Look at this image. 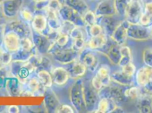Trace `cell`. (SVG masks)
Listing matches in <instances>:
<instances>
[{
	"label": "cell",
	"instance_id": "e575fe53",
	"mask_svg": "<svg viewBox=\"0 0 152 113\" xmlns=\"http://www.w3.org/2000/svg\"><path fill=\"white\" fill-rule=\"evenodd\" d=\"M41 84L39 82L38 77H33L31 78L28 82L27 85L30 91H31L33 93L39 91Z\"/></svg>",
	"mask_w": 152,
	"mask_h": 113
},
{
	"label": "cell",
	"instance_id": "ba28073f",
	"mask_svg": "<svg viewBox=\"0 0 152 113\" xmlns=\"http://www.w3.org/2000/svg\"><path fill=\"white\" fill-rule=\"evenodd\" d=\"M79 61L85 65L87 69L95 72L99 67V59L93 50L83 49L79 55Z\"/></svg>",
	"mask_w": 152,
	"mask_h": 113
},
{
	"label": "cell",
	"instance_id": "2e32d148",
	"mask_svg": "<svg viewBox=\"0 0 152 113\" xmlns=\"http://www.w3.org/2000/svg\"><path fill=\"white\" fill-rule=\"evenodd\" d=\"M97 19H99V22H97L102 26L105 34H106L108 36H111L113 32L118 25L121 22H117V20L114 18L113 16H107V17H103L101 18H97Z\"/></svg>",
	"mask_w": 152,
	"mask_h": 113
},
{
	"label": "cell",
	"instance_id": "30bf717a",
	"mask_svg": "<svg viewBox=\"0 0 152 113\" xmlns=\"http://www.w3.org/2000/svg\"><path fill=\"white\" fill-rule=\"evenodd\" d=\"M20 39L16 32L10 31L7 32L3 40L5 49L12 54L17 52L20 49Z\"/></svg>",
	"mask_w": 152,
	"mask_h": 113
},
{
	"label": "cell",
	"instance_id": "cb8c5ba5",
	"mask_svg": "<svg viewBox=\"0 0 152 113\" xmlns=\"http://www.w3.org/2000/svg\"><path fill=\"white\" fill-rule=\"evenodd\" d=\"M137 107L140 113H152L151 97L140 96L137 101Z\"/></svg>",
	"mask_w": 152,
	"mask_h": 113
},
{
	"label": "cell",
	"instance_id": "484cf974",
	"mask_svg": "<svg viewBox=\"0 0 152 113\" xmlns=\"http://www.w3.org/2000/svg\"><path fill=\"white\" fill-rule=\"evenodd\" d=\"M38 78L41 85L46 88H50L53 85V78L51 74L45 70H41L38 71Z\"/></svg>",
	"mask_w": 152,
	"mask_h": 113
},
{
	"label": "cell",
	"instance_id": "7c38bea8",
	"mask_svg": "<svg viewBox=\"0 0 152 113\" xmlns=\"http://www.w3.org/2000/svg\"><path fill=\"white\" fill-rule=\"evenodd\" d=\"M79 55V51L73 48L58 49L54 53L55 58L58 62L66 64L75 62Z\"/></svg>",
	"mask_w": 152,
	"mask_h": 113
},
{
	"label": "cell",
	"instance_id": "bcb514c9",
	"mask_svg": "<svg viewBox=\"0 0 152 113\" xmlns=\"http://www.w3.org/2000/svg\"><path fill=\"white\" fill-rule=\"evenodd\" d=\"M121 56H132L130 48L125 45L121 46Z\"/></svg>",
	"mask_w": 152,
	"mask_h": 113
},
{
	"label": "cell",
	"instance_id": "f6af8a7d",
	"mask_svg": "<svg viewBox=\"0 0 152 113\" xmlns=\"http://www.w3.org/2000/svg\"><path fill=\"white\" fill-rule=\"evenodd\" d=\"M131 62H132V56H121L118 66L122 68Z\"/></svg>",
	"mask_w": 152,
	"mask_h": 113
},
{
	"label": "cell",
	"instance_id": "b9f144b4",
	"mask_svg": "<svg viewBox=\"0 0 152 113\" xmlns=\"http://www.w3.org/2000/svg\"><path fill=\"white\" fill-rule=\"evenodd\" d=\"M152 23V17L145 13H143L140 20L139 24L141 25L149 27Z\"/></svg>",
	"mask_w": 152,
	"mask_h": 113
},
{
	"label": "cell",
	"instance_id": "9a60e30c",
	"mask_svg": "<svg viewBox=\"0 0 152 113\" xmlns=\"http://www.w3.org/2000/svg\"><path fill=\"white\" fill-rule=\"evenodd\" d=\"M53 83L59 86H62L67 83L69 79V71L63 67L55 68L52 73Z\"/></svg>",
	"mask_w": 152,
	"mask_h": 113
},
{
	"label": "cell",
	"instance_id": "11a10c76",
	"mask_svg": "<svg viewBox=\"0 0 152 113\" xmlns=\"http://www.w3.org/2000/svg\"><path fill=\"white\" fill-rule=\"evenodd\" d=\"M94 1H96V0H94Z\"/></svg>",
	"mask_w": 152,
	"mask_h": 113
},
{
	"label": "cell",
	"instance_id": "d6a6232c",
	"mask_svg": "<svg viewBox=\"0 0 152 113\" xmlns=\"http://www.w3.org/2000/svg\"><path fill=\"white\" fill-rule=\"evenodd\" d=\"M63 4L60 0H48L47 7L48 10L58 13Z\"/></svg>",
	"mask_w": 152,
	"mask_h": 113
},
{
	"label": "cell",
	"instance_id": "c3c4849f",
	"mask_svg": "<svg viewBox=\"0 0 152 113\" xmlns=\"http://www.w3.org/2000/svg\"><path fill=\"white\" fill-rule=\"evenodd\" d=\"M124 110L121 107V106L116 105L115 106L114 109L111 110L110 113H124Z\"/></svg>",
	"mask_w": 152,
	"mask_h": 113
},
{
	"label": "cell",
	"instance_id": "6da1fadb",
	"mask_svg": "<svg viewBox=\"0 0 152 113\" xmlns=\"http://www.w3.org/2000/svg\"><path fill=\"white\" fill-rule=\"evenodd\" d=\"M70 99L72 106L76 111L79 113L86 111L83 91V81L81 79H77L71 87Z\"/></svg>",
	"mask_w": 152,
	"mask_h": 113
},
{
	"label": "cell",
	"instance_id": "7bdbcfd3",
	"mask_svg": "<svg viewBox=\"0 0 152 113\" xmlns=\"http://www.w3.org/2000/svg\"><path fill=\"white\" fill-rule=\"evenodd\" d=\"M144 13L152 17V0H143Z\"/></svg>",
	"mask_w": 152,
	"mask_h": 113
},
{
	"label": "cell",
	"instance_id": "7402d4cb",
	"mask_svg": "<svg viewBox=\"0 0 152 113\" xmlns=\"http://www.w3.org/2000/svg\"><path fill=\"white\" fill-rule=\"evenodd\" d=\"M96 75L101 80L104 87L110 85L111 79V70L107 64H102L99 66Z\"/></svg>",
	"mask_w": 152,
	"mask_h": 113
},
{
	"label": "cell",
	"instance_id": "f35d334b",
	"mask_svg": "<svg viewBox=\"0 0 152 113\" xmlns=\"http://www.w3.org/2000/svg\"><path fill=\"white\" fill-rule=\"evenodd\" d=\"M80 28V27L75 26L70 32V36L72 40H74L76 38H85L84 33Z\"/></svg>",
	"mask_w": 152,
	"mask_h": 113
},
{
	"label": "cell",
	"instance_id": "836d02e7",
	"mask_svg": "<svg viewBox=\"0 0 152 113\" xmlns=\"http://www.w3.org/2000/svg\"><path fill=\"white\" fill-rule=\"evenodd\" d=\"M33 47V42L28 36L23 37L20 39V48L27 52L30 51Z\"/></svg>",
	"mask_w": 152,
	"mask_h": 113
},
{
	"label": "cell",
	"instance_id": "277c9868",
	"mask_svg": "<svg viewBox=\"0 0 152 113\" xmlns=\"http://www.w3.org/2000/svg\"><path fill=\"white\" fill-rule=\"evenodd\" d=\"M97 51H99L104 54L113 64L118 65L121 57V46L116 44L110 37L108 38L106 45Z\"/></svg>",
	"mask_w": 152,
	"mask_h": 113
},
{
	"label": "cell",
	"instance_id": "8992f818",
	"mask_svg": "<svg viewBox=\"0 0 152 113\" xmlns=\"http://www.w3.org/2000/svg\"><path fill=\"white\" fill-rule=\"evenodd\" d=\"M58 14L64 21L70 22L78 27H85L83 16L75 10L65 4H63L61 9L58 12Z\"/></svg>",
	"mask_w": 152,
	"mask_h": 113
},
{
	"label": "cell",
	"instance_id": "f5cc1de1",
	"mask_svg": "<svg viewBox=\"0 0 152 113\" xmlns=\"http://www.w3.org/2000/svg\"><path fill=\"white\" fill-rule=\"evenodd\" d=\"M150 28V33H151V38H152V23L151 25L149 27Z\"/></svg>",
	"mask_w": 152,
	"mask_h": 113
},
{
	"label": "cell",
	"instance_id": "83f0119b",
	"mask_svg": "<svg viewBox=\"0 0 152 113\" xmlns=\"http://www.w3.org/2000/svg\"><path fill=\"white\" fill-rule=\"evenodd\" d=\"M86 28L87 29L86 31L88 35H89V38L98 36L103 33H105L102 26L98 23L90 27H86Z\"/></svg>",
	"mask_w": 152,
	"mask_h": 113
},
{
	"label": "cell",
	"instance_id": "7a4b0ae2",
	"mask_svg": "<svg viewBox=\"0 0 152 113\" xmlns=\"http://www.w3.org/2000/svg\"><path fill=\"white\" fill-rule=\"evenodd\" d=\"M124 90L118 85H109L102 88L98 94L100 98L106 97L113 101L116 105L121 106L127 100L124 95Z\"/></svg>",
	"mask_w": 152,
	"mask_h": 113
},
{
	"label": "cell",
	"instance_id": "5b68a950",
	"mask_svg": "<svg viewBox=\"0 0 152 113\" xmlns=\"http://www.w3.org/2000/svg\"><path fill=\"white\" fill-rule=\"evenodd\" d=\"M144 13L143 0H131L125 19L131 24H139Z\"/></svg>",
	"mask_w": 152,
	"mask_h": 113
},
{
	"label": "cell",
	"instance_id": "f1b7e54d",
	"mask_svg": "<svg viewBox=\"0 0 152 113\" xmlns=\"http://www.w3.org/2000/svg\"><path fill=\"white\" fill-rule=\"evenodd\" d=\"M83 18L86 27L94 25L97 22V17L95 13L90 9L83 15Z\"/></svg>",
	"mask_w": 152,
	"mask_h": 113
},
{
	"label": "cell",
	"instance_id": "74e56055",
	"mask_svg": "<svg viewBox=\"0 0 152 113\" xmlns=\"http://www.w3.org/2000/svg\"><path fill=\"white\" fill-rule=\"evenodd\" d=\"M121 71L127 75L131 76V77H134L137 70L134 64L132 62H131L128 64L126 66H125L124 67H122Z\"/></svg>",
	"mask_w": 152,
	"mask_h": 113
},
{
	"label": "cell",
	"instance_id": "681fc988",
	"mask_svg": "<svg viewBox=\"0 0 152 113\" xmlns=\"http://www.w3.org/2000/svg\"><path fill=\"white\" fill-rule=\"evenodd\" d=\"M7 111H8L9 113H19V107L17 106H15V105L10 106L8 107Z\"/></svg>",
	"mask_w": 152,
	"mask_h": 113
},
{
	"label": "cell",
	"instance_id": "d4e9b609",
	"mask_svg": "<svg viewBox=\"0 0 152 113\" xmlns=\"http://www.w3.org/2000/svg\"><path fill=\"white\" fill-rule=\"evenodd\" d=\"M116 15L125 17L131 0H113Z\"/></svg>",
	"mask_w": 152,
	"mask_h": 113
},
{
	"label": "cell",
	"instance_id": "d6986e66",
	"mask_svg": "<svg viewBox=\"0 0 152 113\" xmlns=\"http://www.w3.org/2000/svg\"><path fill=\"white\" fill-rule=\"evenodd\" d=\"M109 37L106 34L103 33L98 36L89 38L88 43L89 48L96 51L101 49L107 43Z\"/></svg>",
	"mask_w": 152,
	"mask_h": 113
},
{
	"label": "cell",
	"instance_id": "7dc6e473",
	"mask_svg": "<svg viewBox=\"0 0 152 113\" xmlns=\"http://www.w3.org/2000/svg\"><path fill=\"white\" fill-rule=\"evenodd\" d=\"M5 30V25L2 24L0 25V45L3 43V40L4 38V31Z\"/></svg>",
	"mask_w": 152,
	"mask_h": 113
},
{
	"label": "cell",
	"instance_id": "4316f807",
	"mask_svg": "<svg viewBox=\"0 0 152 113\" xmlns=\"http://www.w3.org/2000/svg\"><path fill=\"white\" fill-rule=\"evenodd\" d=\"M124 95L127 99L131 100L138 99L140 95V88L138 86H129L128 88L124 90Z\"/></svg>",
	"mask_w": 152,
	"mask_h": 113
},
{
	"label": "cell",
	"instance_id": "9c48e42d",
	"mask_svg": "<svg viewBox=\"0 0 152 113\" xmlns=\"http://www.w3.org/2000/svg\"><path fill=\"white\" fill-rule=\"evenodd\" d=\"M23 0H3L1 2L2 12L4 17L13 18L22 9Z\"/></svg>",
	"mask_w": 152,
	"mask_h": 113
},
{
	"label": "cell",
	"instance_id": "f546056e",
	"mask_svg": "<svg viewBox=\"0 0 152 113\" xmlns=\"http://www.w3.org/2000/svg\"><path fill=\"white\" fill-rule=\"evenodd\" d=\"M11 26H12L13 31L16 32L18 35L19 34H23L24 35V37L28 36L27 34L29 33V28L27 27V26L26 25V24L21 23L19 22H15L12 23Z\"/></svg>",
	"mask_w": 152,
	"mask_h": 113
},
{
	"label": "cell",
	"instance_id": "603a6c76",
	"mask_svg": "<svg viewBox=\"0 0 152 113\" xmlns=\"http://www.w3.org/2000/svg\"><path fill=\"white\" fill-rule=\"evenodd\" d=\"M116 105L110 99L106 97L100 98L96 110L94 113H110Z\"/></svg>",
	"mask_w": 152,
	"mask_h": 113
},
{
	"label": "cell",
	"instance_id": "4dcf8cb0",
	"mask_svg": "<svg viewBox=\"0 0 152 113\" xmlns=\"http://www.w3.org/2000/svg\"><path fill=\"white\" fill-rule=\"evenodd\" d=\"M12 54L5 49L0 48V63L8 65L12 61Z\"/></svg>",
	"mask_w": 152,
	"mask_h": 113
},
{
	"label": "cell",
	"instance_id": "e0dca14e",
	"mask_svg": "<svg viewBox=\"0 0 152 113\" xmlns=\"http://www.w3.org/2000/svg\"><path fill=\"white\" fill-rule=\"evenodd\" d=\"M133 77L127 75L122 71H115L111 74V81L121 86H131L133 83Z\"/></svg>",
	"mask_w": 152,
	"mask_h": 113
},
{
	"label": "cell",
	"instance_id": "ab89813d",
	"mask_svg": "<svg viewBox=\"0 0 152 113\" xmlns=\"http://www.w3.org/2000/svg\"><path fill=\"white\" fill-rule=\"evenodd\" d=\"M19 13L22 19L26 22H32V20H33L34 16L33 15L32 13L27 9H21Z\"/></svg>",
	"mask_w": 152,
	"mask_h": 113
},
{
	"label": "cell",
	"instance_id": "db71d44e",
	"mask_svg": "<svg viewBox=\"0 0 152 113\" xmlns=\"http://www.w3.org/2000/svg\"><path fill=\"white\" fill-rule=\"evenodd\" d=\"M151 104H152V95L151 97Z\"/></svg>",
	"mask_w": 152,
	"mask_h": 113
},
{
	"label": "cell",
	"instance_id": "44dd1931",
	"mask_svg": "<svg viewBox=\"0 0 152 113\" xmlns=\"http://www.w3.org/2000/svg\"><path fill=\"white\" fill-rule=\"evenodd\" d=\"M64 4L72 7L83 16L89 10V7L84 0H64Z\"/></svg>",
	"mask_w": 152,
	"mask_h": 113
},
{
	"label": "cell",
	"instance_id": "d590c367",
	"mask_svg": "<svg viewBox=\"0 0 152 113\" xmlns=\"http://www.w3.org/2000/svg\"><path fill=\"white\" fill-rule=\"evenodd\" d=\"M73 40V44H72V48L74 50H76L77 51H80L84 49L86 41L85 38H76Z\"/></svg>",
	"mask_w": 152,
	"mask_h": 113
},
{
	"label": "cell",
	"instance_id": "8fae6325",
	"mask_svg": "<svg viewBox=\"0 0 152 113\" xmlns=\"http://www.w3.org/2000/svg\"><path fill=\"white\" fill-rule=\"evenodd\" d=\"M131 23L126 20H121L120 23L116 26L111 36V38L114 41L120 46L124 45L127 42V30Z\"/></svg>",
	"mask_w": 152,
	"mask_h": 113
},
{
	"label": "cell",
	"instance_id": "3957f363",
	"mask_svg": "<svg viewBox=\"0 0 152 113\" xmlns=\"http://www.w3.org/2000/svg\"><path fill=\"white\" fill-rule=\"evenodd\" d=\"M83 91L86 110L88 112H95L100 99L98 92L93 88L91 83L83 82Z\"/></svg>",
	"mask_w": 152,
	"mask_h": 113
},
{
	"label": "cell",
	"instance_id": "ac0fdd59",
	"mask_svg": "<svg viewBox=\"0 0 152 113\" xmlns=\"http://www.w3.org/2000/svg\"><path fill=\"white\" fill-rule=\"evenodd\" d=\"M47 25L48 19L45 15L41 14L35 15L31 22L32 27L34 30L40 35H42L46 30Z\"/></svg>",
	"mask_w": 152,
	"mask_h": 113
},
{
	"label": "cell",
	"instance_id": "8d00e7d4",
	"mask_svg": "<svg viewBox=\"0 0 152 113\" xmlns=\"http://www.w3.org/2000/svg\"><path fill=\"white\" fill-rule=\"evenodd\" d=\"M143 62L145 66L152 68V49L146 48L143 52Z\"/></svg>",
	"mask_w": 152,
	"mask_h": 113
},
{
	"label": "cell",
	"instance_id": "f907efd6",
	"mask_svg": "<svg viewBox=\"0 0 152 113\" xmlns=\"http://www.w3.org/2000/svg\"><path fill=\"white\" fill-rule=\"evenodd\" d=\"M3 17H4V15L2 14V12H0V25L3 24V23H2V18H3Z\"/></svg>",
	"mask_w": 152,
	"mask_h": 113
},
{
	"label": "cell",
	"instance_id": "60d3db41",
	"mask_svg": "<svg viewBox=\"0 0 152 113\" xmlns=\"http://www.w3.org/2000/svg\"><path fill=\"white\" fill-rule=\"evenodd\" d=\"M91 84L92 87L95 89L96 91L99 92L102 88L104 87L101 80L99 78V77L95 74V75L92 78L91 80Z\"/></svg>",
	"mask_w": 152,
	"mask_h": 113
},
{
	"label": "cell",
	"instance_id": "52a82bcc",
	"mask_svg": "<svg viewBox=\"0 0 152 113\" xmlns=\"http://www.w3.org/2000/svg\"><path fill=\"white\" fill-rule=\"evenodd\" d=\"M127 38L136 41H145L151 38L149 27L140 24H131L127 30Z\"/></svg>",
	"mask_w": 152,
	"mask_h": 113
},
{
	"label": "cell",
	"instance_id": "ffe728a7",
	"mask_svg": "<svg viewBox=\"0 0 152 113\" xmlns=\"http://www.w3.org/2000/svg\"><path fill=\"white\" fill-rule=\"evenodd\" d=\"M68 71L69 72L70 77L71 78L74 79H79L85 75L87 68L85 65L80 61L77 62L75 61Z\"/></svg>",
	"mask_w": 152,
	"mask_h": 113
},
{
	"label": "cell",
	"instance_id": "1f68e13d",
	"mask_svg": "<svg viewBox=\"0 0 152 113\" xmlns=\"http://www.w3.org/2000/svg\"><path fill=\"white\" fill-rule=\"evenodd\" d=\"M70 39L71 38L69 35L66 33H61L58 36V38L56 40V43L58 47L64 49V48L65 47L67 44H69Z\"/></svg>",
	"mask_w": 152,
	"mask_h": 113
},
{
	"label": "cell",
	"instance_id": "5bb4252c",
	"mask_svg": "<svg viewBox=\"0 0 152 113\" xmlns=\"http://www.w3.org/2000/svg\"><path fill=\"white\" fill-rule=\"evenodd\" d=\"M134 76L137 86L142 88L152 81V68L144 66L136 71Z\"/></svg>",
	"mask_w": 152,
	"mask_h": 113
},
{
	"label": "cell",
	"instance_id": "816d5d0a",
	"mask_svg": "<svg viewBox=\"0 0 152 113\" xmlns=\"http://www.w3.org/2000/svg\"><path fill=\"white\" fill-rule=\"evenodd\" d=\"M34 2H35V3H41V2H44L47 1V0H32Z\"/></svg>",
	"mask_w": 152,
	"mask_h": 113
},
{
	"label": "cell",
	"instance_id": "ee69618b",
	"mask_svg": "<svg viewBox=\"0 0 152 113\" xmlns=\"http://www.w3.org/2000/svg\"><path fill=\"white\" fill-rule=\"evenodd\" d=\"M56 113H75V110L69 105L64 104L58 108Z\"/></svg>",
	"mask_w": 152,
	"mask_h": 113
},
{
	"label": "cell",
	"instance_id": "4fadbf2b",
	"mask_svg": "<svg viewBox=\"0 0 152 113\" xmlns=\"http://www.w3.org/2000/svg\"><path fill=\"white\" fill-rule=\"evenodd\" d=\"M94 12L97 18L116 15L113 0H102L97 5Z\"/></svg>",
	"mask_w": 152,
	"mask_h": 113
}]
</instances>
